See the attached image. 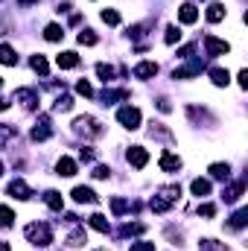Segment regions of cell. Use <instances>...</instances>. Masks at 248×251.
<instances>
[{"label":"cell","mask_w":248,"mask_h":251,"mask_svg":"<svg viewBox=\"0 0 248 251\" xmlns=\"http://www.w3.org/2000/svg\"><path fill=\"white\" fill-rule=\"evenodd\" d=\"M178 199H181V187L178 184H167V187H161L158 193H155V199H152V211L155 213H167L172 205H178Z\"/></svg>","instance_id":"obj_1"},{"label":"cell","mask_w":248,"mask_h":251,"mask_svg":"<svg viewBox=\"0 0 248 251\" xmlns=\"http://www.w3.org/2000/svg\"><path fill=\"white\" fill-rule=\"evenodd\" d=\"M210 175H213L216 181H228V178H231V167H228V164H210Z\"/></svg>","instance_id":"obj_21"},{"label":"cell","mask_w":248,"mask_h":251,"mask_svg":"<svg viewBox=\"0 0 248 251\" xmlns=\"http://www.w3.org/2000/svg\"><path fill=\"white\" fill-rule=\"evenodd\" d=\"M161 170H164V173H178V170H181V158L164 152V155H161Z\"/></svg>","instance_id":"obj_16"},{"label":"cell","mask_w":248,"mask_h":251,"mask_svg":"<svg viewBox=\"0 0 248 251\" xmlns=\"http://www.w3.org/2000/svg\"><path fill=\"white\" fill-rule=\"evenodd\" d=\"M202 251H225L222 246H216V240H202V246H199Z\"/></svg>","instance_id":"obj_40"},{"label":"cell","mask_w":248,"mask_h":251,"mask_svg":"<svg viewBox=\"0 0 248 251\" xmlns=\"http://www.w3.org/2000/svg\"><path fill=\"white\" fill-rule=\"evenodd\" d=\"M23 234H26V240H29L32 246H41V249H47V246L53 243V231H50L47 222H32V225L23 228Z\"/></svg>","instance_id":"obj_2"},{"label":"cell","mask_w":248,"mask_h":251,"mask_svg":"<svg viewBox=\"0 0 248 251\" xmlns=\"http://www.w3.org/2000/svg\"><path fill=\"white\" fill-rule=\"evenodd\" d=\"M205 70V61L202 58H193L190 64H184V67H178L175 73H172V79H190V76H199Z\"/></svg>","instance_id":"obj_5"},{"label":"cell","mask_w":248,"mask_h":251,"mask_svg":"<svg viewBox=\"0 0 248 251\" xmlns=\"http://www.w3.org/2000/svg\"><path fill=\"white\" fill-rule=\"evenodd\" d=\"M76 94H82V97H94L91 82H88V79H79V82H76Z\"/></svg>","instance_id":"obj_38"},{"label":"cell","mask_w":248,"mask_h":251,"mask_svg":"<svg viewBox=\"0 0 248 251\" xmlns=\"http://www.w3.org/2000/svg\"><path fill=\"white\" fill-rule=\"evenodd\" d=\"M164 41H167V44H178V41H181V32H178V26H167V32H164Z\"/></svg>","instance_id":"obj_36"},{"label":"cell","mask_w":248,"mask_h":251,"mask_svg":"<svg viewBox=\"0 0 248 251\" xmlns=\"http://www.w3.org/2000/svg\"><path fill=\"white\" fill-rule=\"evenodd\" d=\"M12 225H15V213H12V208L0 205V228H12Z\"/></svg>","instance_id":"obj_32"},{"label":"cell","mask_w":248,"mask_h":251,"mask_svg":"<svg viewBox=\"0 0 248 251\" xmlns=\"http://www.w3.org/2000/svg\"><path fill=\"white\" fill-rule=\"evenodd\" d=\"M88 225H91L94 231H99V234H108V231H111V225H108V219H105L102 213H94V216L88 219Z\"/></svg>","instance_id":"obj_19"},{"label":"cell","mask_w":248,"mask_h":251,"mask_svg":"<svg viewBox=\"0 0 248 251\" xmlns=\"http://www.w3.org/2000/svg\"><path fill=\"white\" fill-rule=\"evenodd\" d=\"M44 205H47L50 211L61 213V208H64V196H61V193H56V190H47V193H44Z\"/></svg>","instance_id":"obj_14"},{"label":"cell","mask_w":248,"mask_h":251,"mask_svg":"<svg viewBox=\"0 0 248 251\" xmlns=\"http://www.w3.org/2000/svg\"><path fill=\"white\" fill-rule=\"evenodd\" d=\"M99 18H102L108 26H117V23H120V15H117L114 9H102V15H99Z\"/></svg>","instance_id":"obj_35"},{"label":"cell","mask_w":248,"mask_h":251,"mask_svg":"<svg viewBox=\"0 0 248 251\" xmlns=\"http://www.w3.org/2000/svg\"><path fill=\"white\" fill-rule=\"evenodd\" d=\"M0 85H3V79H0Z\"/></svg>","instance_id":"obj_51"},{"label":"cell","mask_w":248,"mask_h":251,"mask_svg":"<svg viewBox=\"0 0 248 251\" xmlns=\"http://www.w3.org/2000/svg\"><path fill=\"white\" fill-rule=\"evenodd\" d=\"M56 173H58L61 178H70V175H76V161H73V158H58V164H56Z\"/></svg>","instance_id":"obj_17"},{"label":"cell","mask_w":248,"mask_h":251,"mask_svg":"<svg viewBox=\"0 0 248 251\" xmlns=\"http://www.w3.org/2000/svg\"><path fill=\"white\" fill-rule=\"evenodd\" d=\"M222 18H225V6H222V3H210V6H208V20H210V23H219Z\"/></svg>","instance_id":"obj_23"},{"label":"cell","mask_w":248,"mask_h":251,"mask_svg":"<svg viewBox=\"0 0 248 251\" xmlns=\"http://www.w3.org/2000/svg\"><path fill=\"white\" fill-rule=\"evenodd\" d=\"M29 67H32L38 76H47V73H50V64H47L44 56H32V58H29Z\"/></svg>","instance_id":"obj_20"},{"label":"cell","mask_w":248,"mask_h":251,"mask_svg":"<svg viewBox=\"0 0 248 251\" xmlns=\"http://www.w3.org/2000/svg\"><path fill=\"white\" fill-rule=\"evenodd\" d=\"M246 225H248V208H240V211L231 216V228L240 231V228H246Z\"/></svg>","instance_id":"obj_29"},{"label":"cell","mask_w":248,"mask_h":251,"mask_svg":"<svg viewBox=\"0 0 248 251\" xmlns=\"http://www.w3.org/2000/svg\"><path fill=\"white\" fill-rule=\"evenodd\" d=\"M91 175H94V178H108V175H111V170L99 164V167H94V173H91Z\"/></svg>","instance_id":"obj_42"},{"label":"cell","mask_w":248,"mask_h":251,"mask_svg":"<svg viewBox=\"0 0 248 251\" xmlns=\"http://www.w3.org/2000/svg\"><path fill=\"white\" fill-rule=\"evenodd\" d=\"M237 79H240V88H248V70H240Z\"/></svg>","instance_id":"obj_44"},{"label":"cell","mask_w":248,"mask_h":251,"mask_svg":"<svg viewBox=\"0 0 248 251\" xmlns=\"http://www.w3.org/2000/svg\"><path fill=\"white\" fill-rule=\"evenodd\" d=\"M56 64H58L61 70H70V67H76V64H79V56H76L73 50H67V53H58V56H56Z\"/></svg>","instance_id":"obj_15"},{"label":"cell","mask_w":248,"mask_h":251,"mask_svg":"<svg viewBox=\"0 0 248 251\" xmlns=\"http://www.w3.org/2000/svg\"><path fill=\"white\" fill-rule=\"evenodd\" d=\"M190 190H193V196H199V199H202V196H210V181H208V178H196V181L190 184Z\"/></svg>","instance_id":"obj_22"},{"label":"cell","mask_w":248,"mask_h":251,"mask_svg":"<svg viewBox=\"0 0 248 251\" xmlns=\"http://www.w3.org/2000/svg\"><path fill=\"white\" fill-rule=\"evenodd\" d=\"M73 129L79 132V135H88V137H99L102 135V126L94 120V117H76V123H73Z\"/></svg>","instance_id":"obj_3"},{"label":"cell","mask_w":248,"mask_h":251,"mask_svg":"<svg viewBox=\"0 0 248 251\" xmlns=\"http://www.w3.org/2000/svg\"><path fill=\"white\" fill-rule=\"evenodd\" d=\"M79 44H82V47H94V44H96L94 29H82V32H79Z\"/></svg>","instance_id":"obj_33"},{"label":"cell","mask_w":248,"mask_h":251,"mask_svg":"<svg viewBox=\"0 0 248 251\" xmlns=\"http://www.w3.org/2000/svg\"><path fill=\"white\" fill-rule=\"evenodd\" d=\"M132 251H155V243H146V240H140V243H132Z\"/></svg>","instance_id":"obj_41"},{"label":"cell","mask_w":248,"mask_h":251,"mask_svg":"<svg viewBox=\"0 0 248 251\" xmlns=\"http://www.w3.org/2000/svg\"><path fill=\"white\" fill-rule=\"evenodd\" d=\"M12 137H15V129H12V126H0V146L9 143Z\"/></svg>","instance_id":"obj_39"},{"label":"cell","mask_w":248,"mask_h":251,"mask_svg":"<svg viewBox=\"0 0 248 251\" xmlns=\"http://www.w3.org/2000/svg\"><path fill=\"white\" fill-rule=\"evenodd\" d=\"M6 108H9V99H6V97H0V111H6Z\"/></svg>","instance_id":"obj_47"},{"label":"cell","mask_w":248,"mask_h":251,"mask_svg":"<svg viewBox=\"0 0 248 251\" xmlns=\"http://www.w3.org/2000/svg\"><path fill=\"white\" fill-rule=\"evenodd\" d=\"M210 79H213V85H219V88H225V85L231 82L228 70H222V67H210Z\"/></svg>","instance_id":"obj_26"},{"label":"cell","mask_w":248,"mask_h":251,"mask_svg":"<svg viewBox=\"0 0 248 251\" xmlns=\"http://www.w3.org/2000/svg\"><path fill=\"white\" fill-rule=\"evenodd\" d=\"M178 20H181V23H196V20H199V9H196L193 3L178 6Z\"/></svg>","instance_id":"obj_12"},{"label":"cell","mask_w":248,"mask_h":251,"mask_svg":"<svg viewBox=\"0 0 248 251\" xmlns=\"http://www.w3.org/2000/svg\"><path fill=\"white\" fill-rule=\"evenodd\" d=\"M50 135H53V129H50V117H47V114H41V117H38V123L32 126V135H29V137H32V140H47Z\"/></svg>","instance_id":"obj_6"},{"label":"cell","mask_w":248,"mask_h":251,"mask_svg":"<svg viewBox=\"0 0 248 251\" xmlns=\"http://www.w3.org/2000/svg\"><path fill=\"white\" fill-rule=\"evenodd\" d=\"M158 108H161V111H170L172 105H170V99H158Z\"/></svg>","instance_id":"obj_46"},{"label":"cell","mask_w":248,"mask_h":251,"mask_svg":"<svg viewBox=\"0 0 248 251\" xmlns=\"http://www.w3.org/2000/svg\"><path fill=\"white\" fill-rule=\"evenodd\" d=\"M44 38H47V41H61V38H64V29H61L58 23H47V26H44Z\"/></svg>","instance_id":"obj_24"},{"label":"cell","mask_w":248,"mask_h":251,"mask_svg":"<svg viewBox=\"0 0 248 251\" xmlns=\"http://www.w3.org/2000/svg\"><path fill=\"white\" fill-rule=\"evenodd\" d=\"M0 64H18V56L9 44H0Z\"/></svg>","instance_id":"obj_30"},{"label":"cell","mask_w":248,"mask_h":251,"mask_svg":"<svg viewBox=\"0 0 248 251\" xmlns=\"http://www.w3.org/2000/svg\"><path fill=\"white\" fill-rule=\"evenodd\" d=\"M155 73H158V64H155V61H140V64L134 67V76H137V79H152Z\"/></svg>","instance_id":"obj_18"},{"label":"cell","mask_w":248,"mask_h":251,"mask_svg":"<svg viewBox=\"0 0 248 251\" xmlns=\"http://www.w3.org/2000/svg\"><path fill=\"white\" fill-rule=\"evenodd\" d=\"M0 175H3V164H0Z\"/></svg>","instance_id":"obj_50"},{"label":"cell","mask_w":248,"mask_h":251,"mask_svg":"<svg viewBox=\"0 0 248 251\" xmlns=\"http://www.w3.org/2000/svg\"><path fill=\"white\" fill-rule=\"evenodd\" d=\"M18 3H20V6H35L38 0H18Z\"/></svg>","instance_id":"obj_48"},{"label":"cell","mask_w":248,"mask_h":251,"mask_svg":"<svg viewBox=\"0 0 248 251\" xmlns=\"http://www.w3.org/2000/svg\"><path fill=\"white\" fill-rule=\"evenodd\" d=\"M0 251H12V246H9V243H3V240H0Z\"/></svg>","instance_id":"obj_49"},{"label":"cell","mask_w":248,"mask_h":251,"mask_svg":"<svg viewBox=\"0 0 248 251\" xmlns=\"http://www.w3.org/2000/svg\"><path fill=\"white\" fill-rule=\"evenodd\" d=\"M134 234H143V225L134 222V225H123L120 228V237H134Z\"/></svg>","instance_id":"obj_37"},{"label":"cell","mask_w":248,"mask_h":251,"mask_svg":"<svg viewBox=\"0 0 248 251\" xmlns=\"http://www.w3.org/2000/svg\"><path fill=\"white\" fill-rule=\"evenodd\" d=\"M126 158H129V164H132V167H137V170H143V167L149 164V152H146L143 146H132Z\"/></svg>","instance_id":"obj_8"},{"label":"cell","mask_w":248,"mask_h":251,"mask_svg":"<svg viewBox=\"0 0 248 251\" xmlns=\"http://www.w3.org/2000/svg\"><path fill=\"white\" fill-rule=\"evenodd\" d=\"M178 56H184V58H187V56H193V44H187V47H181V50H178Z\"/></svg>","instance_id":"obj_45"},{"label":"cell","mask_w":248,"mask_h":251,"mask_svg":"<svg viewBox=\"0 0 248 251\" xmlns=\"http://www.w3.org/2000/svg\"><path fill=\"white\" fill-rule=\"evenodd\" d=\"M205 50H208V56H225L231 47H228V41H219L213 35H205Z\"/></svg>","instance_id":"obj_7"},{"label":"cell","mask_w":248,"mask_h":251,"mask_svg":"<svg viewBox=\"0 0 248 251\" xmlns=\"http://www.w3.org/2000/svg\"><path fill=\"white\" fill-rule=\"evenodd\" d=\"M117 120H120V126H126V129H132V132H134V129H140V120H143V117H140V111H137V108L126 105V108H120V111H117Z\"/></svg>","instance_id":"obj_4"},{"label":"cell","mask_w":248,"mask_h":251,"mask_svg":"<svg viewBox=\"0 0 248 251\" xmlns=\"http://www.w3.org/2000/svg\"><path fill=\"white\" fill-rule=\"evenodd\" d=\"M129 208H132V205H129L126 199H111V211H114V216H123Z\"/></svg>","instance_id":"obj_34"},{"label":"cell","mask_w":248,"mask_h":251,"mask_svg":"<svg viewBox=\"0 0 248 251\" xmlns=\"http://www.w3.org/2000/svg\"><path fill=\"white\" fill-rule=\"evenodd\" d=\"M96 76H99V79H102V82L108 85V82H111V79L117 76V70H114L111 64H105V61H99V64H96Z\"/></svg>","instance_id":"obj_25"},{"label":"cell","mask_w":248,"mask_h":251,"mask_svg":"<svg viewBox=\"0 0 248 251\" xmlns=\"http://www.w3.org/2000/svg\"><path fill=\"white\" fill-rule=\"evenodd\" d=\"M85 243H88V237H85V228H73V231H70V237H67V246L79 249V246H85Z\"/></svg>","instance_id":"obj_28"},{"label":"cell","mask_w":248,"mask_h":251,"mask_svg":"<svg viewBox=\"0 0 248 251\" xmlns=\"http://www.w3.org/2000/svg\"><path fill=\"white\" fill-rule=\"evenodd\" d=\"M9 196H15V199H20V202H26V199H32V190L26 187V181H20V178H15V181L9 184Z\"/></svg>","instance_id":"obj_10"},{"label":"cell","mask_w":248,"mask_h":251,"mask_svg":"<svg viewBox=\"0 0 248 251\" xmlns=\"http://www.w3.org/2000/svg\"><path fill=\"white\" fill-rule=\"evenodd\" d=\"M70 196H73V202H79V205H85V202H88V205H94V202H96V193H94L91 187H73V193H70Z\"/></svg>","instance_id":"obj_13"},{"label":"cell","mask_w":248,"mask_h":251,"mask_svg":"<svg viewBox=\"0 0 248 251\" xmlns=\"http://www.w3.org/2000/svg\"><path fill=\"white\" fill-rule=\"evenodd\" d=\"M213 213H216V208H213V205H199V216H208V219H210Z\"/></svg>","instance_id":"obj_43"},{"label":"cell","mask_w":248,"mask_h":251,"mask_svg":"<svg viewBox=\"0 0 248 251\" xmlns=\"http://www.w3.org/2000/svg\"><path fill=\"white\" fill-rule=\"evenodd\" d=\"M117 99H129V91H108V88L102 91V102L105 105H114Z\"/></svg>","instance_id":"obj_27"},{"label":"cell","mask_w":248,"mask_h":251,"mask_svg":"<svg viewBox=\"0 0 248 251\" xmlns=\"http://www.w3.org/2000/svg\"><path fill=\"white\" fill-rule=\"evenodd\" d=\"M53 108H56V111H70V108H73V97H70V94H61V97H56Z\"/></svg>","instance_id":"obj_31"},{"label":"cell","mask_w":248,"mask_h":251,"mask_svg":"<svg viewBox=\"0 0 248 251\" xmlns=\"http://www.w3.org/2000/svg\"><path fill=\"white\" fill-rule=\"evenodd\" d=\"M243 190H246V181H234V184H228V187L222 190V199H225L228 205H234V202L243 196Z\"/></svg>","instance_id":"obj_11"},{"label":"cell","mask_w":248,"mask_h":251,"mask_svg":"<svg viewBox=\"0 0 248 251\" xmlns=\"http://www.w3.org/2000/svg\"><path fill=\"white\" fill-rule=\"evenodd\" d=\"M15 99L23 102V108H29V111L38 105V94H35L32 88H20V91H15Z\"/></svg>","instance_id":"obj_9"}]
</instances>
